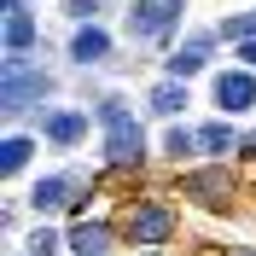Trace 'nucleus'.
Instances as JSON below:
<instances>
[{"label":"nucleus","instance_id":"obj_1","mask_svg":"<svg viewBox=\"0 0 256 256\" xmlns=\"http://www.w3.org/2000/svg\"><path fill=\"white\" fill-rule=\"evenodd\" d=\"M94 122L105 128V163L111 169H134V163L146 158V140H140V122H134V111H128V99H99Z\"/></svg>","mask_w":256,"mask_h":256},{"label":"nucleus","instance_id":"obj_2","mask_svg":"<svg viewBox=\"0 0 256 256\" xmlns=\"http://www.w3.org/2000/svg\"><path fill=\"white\" fill-rule=\"evenodd\" d=\"M47 88H52L47 70H30L24 58H6V70H0V105H6V111H24V105H35Z\"/></svg>","mask_w":256,"mask_h":256},{"label":"nucleus","instance_id":"obj_3","mask_svg":"<svg viewBox=\"0 0 256 256\" xmlns=\"http://www.w3.org/2000/svg\"><path fill=\"white\" fill-rule=\"evenodd\" d=\"M175 233V210L169 204H134L128 210V239L134 244H163Z\"/></svg>","mask_w":256,"mask_h":256},{"label":"nucleus","instance_id":"obj_4","mask_svg":"<svg viewBox=\"0 0 256 256\" xmlns=\"http://www.w3.org/2000/svg\"><path fill=\"white\" fill-rule=\"evenodd\" d=\"M256 105V76L250 70H222L216 76V111L222 116H244Z\"/></svg>","mask_w":256,"mask_h":256},{"label":"nucleus","instance_id":"obj_5","mask_svg":"<svg viewBox=\"0 0 256 256\" xmlns=\"http://www.w3.org/2000/svg\"><path fill=\"white\" fill-rule=\"evenodd\" d=\"M180 18V0H134L128 6V30L152 41V35H169V24Z\"/></svg>","mask_w":256,"mask_h":256},{"label":"nucleus","instance_id":"obj_6","mask_svg":"<svg viewBox=\"0 0 256 256\" xmlns=\"http://www.w3.org/2000/svg\"><path fill=\"white\" fill-rule=\"evenodd\" d=\"M94 128V116L88 111H47V122H41V134H47L58 152H70V146H82V134Z\"/></svg>","mask_w":256,"mask_h":256},{"label":"nucleus","instance_id":"obj_7","mask_svg":"<svg viewBox=\"0 0 256 256\" xmlns=\"http://www.w3.org/2000/svg\"><path fill=\"white\" fill-rule=\"evenodd\" d=\"M6 6V52L12 58H24V52L35 47V18H30V6L24 0H0Z\"/></svg>","mask_w":256,"mask_h":256},{"label":"nucleus","instance_id":"obj_8","mask_svg":"<svg viewBox=\"0 0 256 256\" xmlns=\"http://www.w3.org/2000/svg\"><path fill=\"white\" fill-rule=\"evenodd\" d=\"M105 58H111V35L99 24H82L70 35V64H105Z\"/></svg>","mask_w":256,"mask_h":256},{"label":"nucleus","instance_id":"obj_9","mask_svg":"<svg viewBox=\"0 0 256 256\" xmlns=\"http://www.w3.org/2000/svg\"><path fill=\"white\" fill-rule=\"evenodd\" d=\"M76 175H47V180H35V192H30V204L41 210V216H47V210H64L70 204V198H76Z\"/></svg>","mask_w":256,"mask_h":256},{"label":"nucleus","instance_id":"obj_10","mask_svg":"<svg viewBox=\"0 0 256 256\" xmlns=\"http://www.w3.org/2000/svg\"><path fill=\"white\" fill-rule=\"evenodd\" d=\"M210 47H216V35H198L192 47L169 52V82H186V76H198V70L210 64Z\"/></svg>","mask_w":256,"mask_h":256},{"label":"nucleus","instance_id":"obj_11","mask_svg":"<svg viewBox=\"0 0 256 256\" xmlns=\"http://www.w3.org/2000/svg\"><path fill=\"white\" fill-rule=\"evenodd\" d=\"M192 198H198V204H227L233 186H227L222 169H204V175H192Z\"/></svg>","mask_w":256,"mask_h":256},{"label":"nucleus","instance_id":"obj_12","mask_svg":"<svg viewBox=\"0 0 256 256\" xmlns=\"http://www.w3.org/2000/svg\"><path fill=\"white\" fill-rule=\"evenodd\" d=\"M30 152H35V140H30V134H12V140L0 146V175H6V180H12V175H24Z\"/></svg>","mask_w":256,"mask_h":256},{"label":"nucleus","instance_id":"obj_13","mask_svg":"<svg viewBox=\"0 0 256 256\" xmlns=\"http://www.w3.org/2000/svg\"><path fill=\"white\" fill-rule=\"evenodd\" d=\"M233 146H239V134H233L227 122H204L198 128V152H210V158H227Z\"/></svg>","mask_w":256,"mask_h":256},{"label":"nucleus","instance_id":"obj_14","mask_svg":"<svg viewBox=\"0 0 256 256\" xmlns=\"http://www.w3.org/2000/svg\"><path fill=\"white\" fill-rule=\"evenodd\" d=\"M152 111L158 116H180L186 111V88H180V82H158V88H152Z\"/></svg>","mask_w":256,"mask_h":256},{"label":"nucleus","instance_id":"obj_15","mask_svg":"<svg viewBox=\"0 0 256 256\" xmlns=\"http://www.w3.org/2000/svg\"><path fill=\"white\" fill-rule=\"evenodd\" d=\"M70 244H76V256H105V250H111V233H105L99 222H88V227L70 233Z\"/></svg>","mask_w":256,"mask_h":256},{"label":"nucleus","instance_id":"obj_16","mask_svg":"<svg viewBox=\"0 0 256 256\" xmlns=\"http://www.w3.org/2000/svg\"><path fill=\"white\" fill-rule=\"evenodd\" d=\"M163 152H169V158H192V152H198V128L175 122L169 134H163Z\"/></svg>","mask_w":256,"mask_h":256},{"label":"nucleus","instance_id":"obj_17","mask_svg":"<svg viewBox=\"0 0 256 256\" xmlns=\"http://www.w3.org/2000/svg\"><path fill=\"white\" fill-rule=\"evenodd\" d=\"M222 35H227V41H239V47H244V41H256V12L227 18V24H222Z\"/></svg>","mask_w":256,"mask_h":256},{"label":"nucleus","instance_id":"obj_18","mask_svg":"<svg viewBox=\"0 0 256 256\" xmlns=\"http://www.w3.org/2000/svg\"><path fill=\"white\" fill-rule=\"evenodd\" d=\"M30 256H58V233L52 227H35L30 233Z\"/></svg>","mask_w":256,"mask_h":256},{"label":"nucleus","instance_id":"obj_19","mask_svg":"<svg viewBox=\"0 0 256 256\" xmlns=\"http://www.w3.org/2000/svg\"><path fill=\"white\" fill-rule=\"evenodd\" d=\"M64 12H70V18H82V24H88V18L99 12V0H64Z\"/></svg>","mask_w":256,"mask_h":256},{"label":"nucleus","instance_id":"obj_20","mask_svg":"<svg viewBox=\"0 0 256 256\" xmlns=\"http://www.w3.org/2000/svg\"><path fill=\"white\" fill-rule=\"evenodd\" d=\"M239 58H244V64H256V41H244V47H239Z\"/></svg>","mask_w":256,"mask_h":256},{"label":"nucleus","instance_id":"obj_21","mask_svg":"<svg viewBox=\"0 0 256 256\" xmlns=\"http://www.w3.org/2000/svg\"><path fill=\"white\" fill-rule=\"evenodd\" d=\"M233 256H256V250H233Z\"/></svg>","mask_w":256,"mask_h":256}]
</instances>
